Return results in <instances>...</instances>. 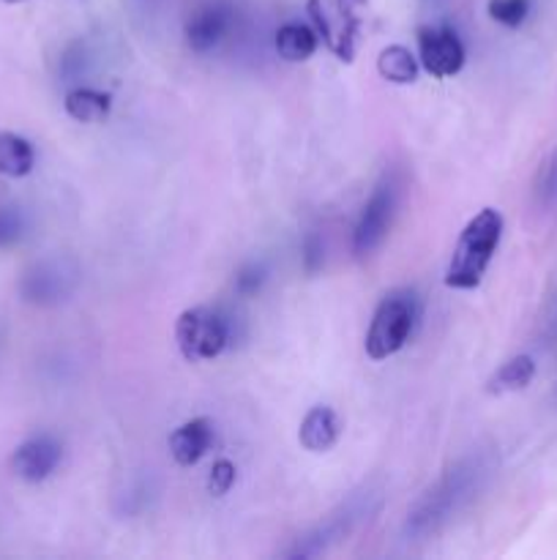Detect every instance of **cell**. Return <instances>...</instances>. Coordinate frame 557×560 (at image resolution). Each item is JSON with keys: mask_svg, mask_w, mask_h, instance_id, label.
I'll return each instance as SVG.
<instances>
[{"mask_svg": "<svg viewBox=\"0 0 557 560\" xmlns=\"http://www.w3.org/2000/svg\"><path fill=\"white\" fill-rule=\"evenodd\" d=\"M502 213L497 208H481L464 230L459 233L457 249H453L451 262L446 271V284L453 290H473L484 279L491 257L502 238Z\"/></svg>", "mask_w": 557, "mask_h": 560, "instance_id": "cell-1", "label": "cell"}, {"mask_svg": "<svg viewBox=\"0 0 557 560\" xmlns=\"http://www.w3.org/2000/svg\"><path fill=\"white\" fill-rule=\"evenodd\" d=\"M418 320V306L410 293H391L377 304L375 317L366 331V353L369 359L382 361L407 345Z\"/></svg>", "mask_w": 557, "mask_h": 560, "instance_id": "cell-2", "label": "cell"}, {"mask_svg": "<svg viewBox=\"0 0 557 560\" xmlns=\"http://www.w3.org/2000/svg\"><path fill=\"white\" fill-rule=\"evenodd\" d=\"M175 339L189 361H211L222 355V350L229 342V326L218 312L194 306V310L180 312L175 323Z\"/></svg>", "mask_w": 557, "mask_h": 560, "instance_id": "cell-3", "label": "cell"}, {"mask_svg": "<svg viewBox=\"0 0 557 560\" xmlns=\"http://www.w3.org/2000/svg\"><path fill=\"white\" fill-rule=\"evenodd\" d=\"M309 16L325 47L339 60L349 63L355 55L358 20L347 11V3H342V0H309Z\"/></svg>", "mask_w": 557, "mask_h": 560, "instance_id": "cell-4", "label": "cell"}, {"mask_svg": "<svg viewBox=\"0 0 557 560\" xmlns=\"http://www.w3.org/2000/svg\"><path fill=\"white\" fill-rule=\"evenodd\" d=\"M393 208H396V189H393L391 180H382V184H377V189L371 191L369 202L364 206L358 224H355V255L366 257L371 255V252L380 249L388 230H391Z\"/></svg>", "mask_w": 557, "mask_h": 560, "instance_id": "cell-5", "label": "cell"}, {"mask_svg": "<svg viewBox=\"0 0 557 560\" xmlns=\"http://www.w3.org/2000/svg\"><path fill=\"white\" fill-rule=\"evenodd\" d=\"M418 58L420 66L437 80H446L462 71L464 44L451 27H420L418 31Z\"/></svg>", "mask_w": 557, "mask_h": 560, "instance_id": "cell-6", "label": "cell"}, {"mask_svg": "<svg viewBox=\"0 0 557 560\" xmlns=\"http://www.w3.org/2000/svg\"><path fill=\"white\" fill-rule=\"evenodd\" d=\"M60 463V446L55 438L38 435L31 441L20 443L11 454V470L16 479L27 481V485H38V481L49 479Z\"/></svg>", "mask_w": 557, "mask_h": 560, "instance_id": "cell-7", "label": "cell"}, {"mask_svg": "<svg viewBox=\"0 0 557 560\" xmlns=\"http://www.w3.org/2000/svg\"><path fill=\"white\" fill-rule=\"evenodd\" d=\"M229 25H233V9L222 0H211L191 11L186 22V42L194 52H208L227 36Z\"/></svg>", "mask_w": 557, "mask_h": 560, "instance_id": "cell-8", "label": "cell"}, {"mask_svg": "<svg viewBox=\"0 0 557 560\" xmlns=\"http://www.w3.org/2000/svg\"><path fill=\"white\" fill-rule=\"evenodd\" d=\"M213 446V424L208 419H191L180 424L178 430L169 435V454L178 465L191 468L200 463Z\"/></svg>", "mask_w": 557, "mask_h": 560, "instance_id": "cell-9", "label": "cell"}, {"mask_svg": "<svg viewBox=\"0 0 557 560\" xmlns=\"http://www.w3.org/2000/svg\"><path fill=\"white\" fill-rule=\"evenodd\" d=\"M339 432H342V427H339L336 410L320 405V408H311L309 413L304 416L298 430V441L306 452L322 454L328 452V448H333V443L339 441Z\"/></svg>", "mask_w": 557, "mask_h": 560, "instance_id": "cell-10", "label": "cell"}, {"mask_svg": "<svg viewBox=\"0 0 557 560\" xmlns=\"http://www.w3.org/2000/svg\"><path fill=\"white\" fill-rule=\"evenodd\" d=\"M66 282H69V273L58 262H38L22 279V295L33 304H52L60 295H66Z\"/></svg>", "mask_w": 557, "mask_h": 560, "instance_id": "cell-11", "label": "cell"}, {"mask_svg": "<svg viewBox=\"0 0 557 560\" xmlns=\"http://www.w3.org/2000/svg\"><path fill=\"white\" fill-rule=\"evenodd\" d=\"M317 42H320L317 31H311L309 25H300V22H287L276 31V52L287 63L309 60L317 52Z\"/></svg>", "mask_w": 557, "mask_h": 560, "instance_id": "cell-12", "label": "cell"}, {"mask_svg": "<svg viewBox=\"0 0 557 560\" xmlns=\"http://www.w3.org/2000/svg\"><path fill=\"white\" fill-rule=\"evenodd\" d=\"M36 153L25 137L14 131H0V175L5 178H25L33 173Z\"/></svg>", "mask_w": 557, "mask_h": 560, "instance_id": "cell-13", "label": "cell"}, {"mask_svg": "<svg viewBox=\"0 0 557 560\" xmlns=\"http://www.w3.org/2000/svg\"><path fill=\"white\" fill-rule=\"evenodd\" d=\"M63 107L80 124H102V120H107L112 102H109L107 93H98L93 88H74V91L66 93Z\"/></svg>", "mask_w": 557, "mask_h": 560, "instance_id": "cell-14", "label": "cell"}, {"mask_svg": "<svg viewBox=\"0 0 557 560\" xmlns=\"http://www.w3.org/2000/svg\"><path fill=\"white\" fill-rule=\"evenodd\" d=\"M377 71L382 80L393 82V85H410L418 80V58L402 44H391L377 58Z\"/></svg>", "mask_w": 557, "mask_h": 560, "instance_id": "cell-15", "label": "cell"}, {"mask_svg": "<svg viewBox=\"0 0 557 560\" xmlns=\"http://www.w3.org/2000/svg\"><path fill=\"white\" fill-rule=\"evenodd\" d=\"M535 377V361L530 355H513L506 364H500V370L489 377L486 383V392L489 394H508V392H522L530 386V381Z\"/></svg>", "mask_w": 557, "mask_h": 560, "instance_id": "cell-16", "label": "cell"}, {"mask_svg": "<svg viewBox=\"0 0 557 560\" xmlns=\"http://www.w3.org/2000/svg\"><path fill=\"white\" fill-rule=\"evenodd\" d=\"M530 14V0H489V16L506 27H519Z\"/></svg>", "mask_w": 557, "mask_h": 560, "instance_id": "cell-17", "label": "cell"}, {"mask_svg": "<svg viewBox=\"0 0 557 560\" xmlns=\"http://www.w3.org/2000/svg\"><path fill=\"white\" fill-rule=\"evenodd\" d=\"M25 235V219L16 208H0V249H9Z\"/></svg>", "mask_w": 557, "mask_h": 560, "instance_id": "cell-18", "label": "cell"}, {"mask_svg": "<svg viewBox=\"0 0 557 560\" xmlns=\"http://www.w3.org/2000/svg\"><path fill=\"white\" fill-rule=\"evenodd\" d=\"M233 485H235V465L229 463V459H218V463H213L211 474H208V492L222 498L233 490Z\"/></svg>", "mask_w": 557, "mask_h": 560, "instance_id": "cell-19", "label": "cell"}, {"mask_svg": "<svg viewBox=\"0 0 557 560\" xmlns=\"http://www.w3.org/2000/svg\"><path fill=\"white\" fill-rule=\"evenodd\" d=\"M535 191H538V200L544 206H557V153H552L549 162L541 167Z\"/></svg>", "mask_w": 557, "mask_h": 560, "instance_id": "cell-20", "label": "cell"}, {"mask_svg": "<svg viewBox=\"0 0 557 560\" xmlns=\"http://www.w3.org/2000/svg\"><path fill=\"white\" fill-rule=\"evenodd\" d=\"M260 282H262V271H260V268L251 266L249 271H244L238 277V290H240V293L249 295V293H254L257 288H260Z\"/></svg>", "mask_w": 557, "mask_h": 560, "instance_id": "cell-21", "label": "cell"}, {"mask_svg": "<svg viewBox=\"0 0 557 560\" xmlns=\"http://www.w3.org/2000/svg\"><path fill=\"white\" fill-rule=\"evenodd\" d=\"M5 3H22V0H5Z\"/></svg>", "mask_w": 557, "mask_h": 560, "instance_id": "cell-22", "label": "cell"}]
</instances>
